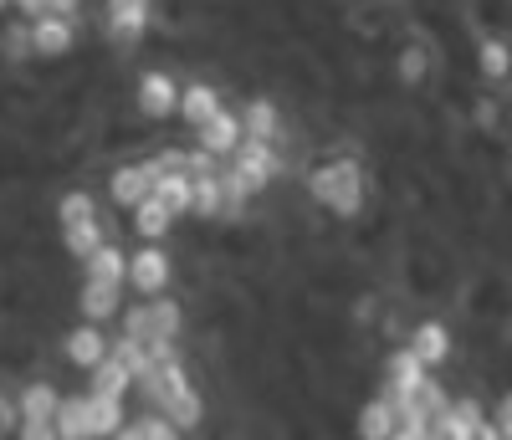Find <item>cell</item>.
Instances as JSON below:
<instances>
[{"label":"cell","instance_id":"cell-1","mask_svg":"<svg viewBox=\"0 0 512 440\" xmlns=\"http://www.w3.org/2000/svg\"><path fill=\"white\" fill-rule=\"evenodd\" d=\"M369 190H374V180H369V169H364L359 154H333V159H318L308 169L313 205L338 215V220H359L369 210Z\"/></svg>","mask_w":512,"mask_h":440},{"label":"cell","instance_id":"cell-2","mask_svg":"<svg viewBox=\"0 0 512 440\" xmlns=\"http://www.w3.org/2000/svg\"><path fill=\"white\" fill-rule=\"evenodd\" d=\"M287 169L282 144H262V139H241V149L221 164V185H226V215H241L246 200L267 195Z\"/></svg>","mask_w":512,"mask_h":440},{"label":"cell","instance_id":"cell-3","mask_svg":"<svg viewBox=\"0 0 512 440\" xmlns=\"http://www.w3.org/2000/svg\"><path fill=\"white\" fill-rule=\"evenodd\" d=\"M123 338H134V343H180V333H185V307L175 302V297H144L139 307H123Z\"/></svg>","mask_w":512,"mask_h":440},{"label":"cell","instance_id":"cell-4","mask_svg":"<svg viewBox=\"0 0 512 440\" xmlns=\"http://www.w3.org/2000/svg\"><path fill=\"white\" fill-rule=\"evenodd\" d=\"M169 282H175V256L164 251V241H144L128 256V287L139 297H164Z\"/></svg>","mask_w":512,"mask_h":440},{"label":"cell","instance_id":"cell-5","mask_svg":"<svg viewBox=\"0 0 512 440\" xmlns=\"http://www.w3.org/2000/svg\"><path fill=\"white\" fill-rule=\"evenodd\" d=\"M425 379H431V369H425V364H420V359L410 354V348H395V354L384 359V379H379V394H384V400H390V405L400 410V405H410L415 394L425 389Z\"/></svg>","mask_w":512,"mask_h":440},{"label":"cell","instance_id":"cell-6","mask_svg":"<svg viewBox=\"0 0 512 440\" xmlns=\"http://www.w3.org/2000/svg\"><path fill=\"white\" fill-rule=\"evenodd\" d=\"M405 348L425 364V369H441V364H451V354H456V333H451V323L446 318H420L415 328H410V338H405Z\"/></svg>","mask_w":512,"mask_h":440},{"label":"cell","instance_id":"cell-7","mask_svg":"<svg viewBox=\"0 0 512 440\" xmlns=\"http://www.w3.org/2000/svg\"><path fill=\"white\" fill-rule=\"evenodd\" d=\"M134 108L144 113V118H175V108H180V77L175 72H164V67H149L144 77H139V87H134Z\"/></svg>","mask_w":512,"mask_h":440},{"label":"cell","instance_id":"cell-8","mask_svg":"<svg viewBox=\"0 0 512 440\" xmlns=\"http://www.w3.org/2000/svg\"><path fill=\"white\" fill-rule=\"evenodd\" d=\"M108 354H113V343H108V333H103L98 323H72V328L62 333V359H67L72 369H82V374H93Z\"/></svg>","mask_w":512,"mask_h":440},{"label":"cell","instance_id":"cell-9","mask_svg":"<svg viewBox=\"0 0 512 440\" xmlns=\"http://www.w3.org/2000/svg\"><path fill=\"white\" fill-rule=\"evenodd\" d=\"M487 410L482 400H472V394H451V405L431 420V440H477Z\"/></svg>","mask_w":512,"mask_h":440},{"label":"cell","instance_id":"cell-10","mask_svg":"<svg viewBox=\"0 0 512 440\" xmlns=\"http://www.w3.org/2000/svg\"><path fill=\"white\" fill-rule=\"evenodd\" d=\"M241 113L236 108H221L216 118H205L200 128H195V149L200 154H210V159H216V164H226L236 149H241Z\"/></svg>","mask_w":512,"mask_h":440},{"label":"cell","instance_id":"cell-11","mask_svg":"<svg viewBox=\"0 0 512 440\" xmlns=\"http://www.w3.org/2000/svg\"><path fill=\"white\" fill-rule=\"evenodd\" d=\"M149 164V174H154V200L169 210V215H190V205H195V174H190V164L185 169H164L159 159H144Z\"/></svg>","mask_w":512,"mask_h":440},{"label":"cell","instance_id":"cell-12","mask_svg":"<svg viewBox=\"0 0 512 440\" xmlns=\"http://www.w3.org/2000/svg\"><path fill=\"white\" fill-rule=\"evenodd\" d=\"M77 16H36L26 26V41H31V52L36 57H67L77 47Z\"/></svg>","mask_w":512,"mask_h":440},{"label":"cell","instance_id":"cell-13","mask_svg":"<svg viewBox=\"0 0 512 440\" xmlns=\"http://www.w3.org/2000/svg\"><path fill=\"white\" fill-rule=\"evenodd\" d=\"M103 26H108L113 41H139L154 26V0H108Z\"/></svg>","mask_w":512,"mask_h":440},{"label":"cell","instance_id":"cell-14","mask_svg":"<svg viewBox=\"0 0 512 440\" xmlns=\"http://www.w3.org/2000/svg\"><path fill=\"white\" fill-rule=\"evenodd\" d=\"M221 108H226V103H221V87H216V82H205V77L180 82V108H175V118L190 123V134H195L205 118H216Z\"/></svg>","mask_w":512,"mask_h":440},{"label":"cell","instance_id":"cell-15","mask_svg":"<svg viewBox=\"0 0 512 440\" xmlns=\"http://www.w3.org/2000/svg\"><path fill=\"white\" fill-rule=\"evenodd\" d=\"M123 313V287H108V282H88L82 277V287H77V318L82 323H113Z\"/></svg>","mask_w":512,"mask_h":440},{"label":"cell","instance_id":"cell-16","mask_svg":"<svg viewBox=\"0 0 512 440\" xmlns=\"http://www.w3.org/2000/svg\"><path fill=\"white\" fill-rule=\"evenodd\" d=\"M477 77L487 82V87H507L512 82V41L507 36H497V31H487V36H477Z\"/></svg>","mask_w":512,"mask_h":440},{"label":"cell","instance_id":"cell-17","mask_svg":"<svg viewBox=\"0 0 512 440\" xmlns=\"http://www.w3.org/2000/svg\"><path fill=\"white\" fill-rule=\"evenodd\" d=\"M108 195H113L118 210L144 205V200L154 195V174H149V164H118V169L108 174Z\"/></svg>","mask_w":512,"mask_h":440},{"label":"cell","instance_id":"cell-18","mask_svg":"<svg viewBox=\"0 0 512 440\" xmlns=\"http://www.w3.org/2000/svg\"><path fill=\"white\" fill-rule=\"evenodd\" d=\"M57 405H62V389L47 384V379H31V384L16 389V410L31 425H57Z\"/></svg>","mask_w":512,"mask_h":440},{"label":"cell","instance_id":"cell-19","mask_svg":"<svg viewBox=\"0 0 512 440\" xmlns=\"http://www.w3.org/2000/svg\"><path fill=\"white\" fill-rule=\"evenodd\" d=\"M236 113H241V134H246V139L282 144V108H277L272 98H246Z\"/></svg>","mask_w":512,"mask_h":440},{"label":"cell","instance_id":"cell-20","mask_svg":"<svg viewBox=\"0 0 512 440\" xmlns=\"http://www.w3.org/2000/svg\"><path fill=\"white\" fill-rule=\"evenodd\" d=\"M400 430V410L384 400V394H369V400L359 405V415H354V435L359 440H390Z\"/></svg>","mask_w":512,"mask_h":440},{"label":"cell","instance_id":"cell-21","mask_svg":"<svg viewBox=\"0 0 512 440\" xmlns=\"http://www.w3.org/2000/svg\"><path fill=\"white\" fill-rule=\"evenodd\" d=\"M436 72V52H431V41H420V36H410L405 47L395 52V77L405 82V87H420L425 77Z\"/></svg>","mask_w":512,"mask_h":440},{"label":"cell","instance_id":"cell-22","mask_svg":"<svg viewBox=\"0 0 512 440\" xmlns=\"http://www.w3.org/2000/svg\"><path fill=\"white\" fill-rule=\"evenodd\" d=\"M82 277H88V282H108V287H128V256H123V246L103 241L88 261H82Z\"/></svg>","mask_w":512,"mask_h":440},{"label":"cell","instance_id":"cell-23","mask_svg":"<svg viewBox=\"0 0 512 440\" xmlns=\"http://www.w3.org/2000/svg\"><path fill=\"white\" fill-rule=\"evenodd\" d=\"M134 389V374H128V364L118 354H108L93 374H88V394H103V400H123V394Z\"/></svg>","mask_w":512,"mask_h":440},{"label":"cell","instance_id":"cell-24","mask_svg":"<svg viewBox=\"0 0 512 440\" xmlns=\"http://www.w3.org/2000/svg\"><path fill=\"white\" fill-rule=\"evenodd\" d=\"M57 440H93L88 394H62V405H57Z\"/></svg>","mask_w":512,"mask_h":440},{"label":"cell","instance_id":"cell-25","mask_svg":"<svg viewBox=\"0 0 512 440\" xmlns=\"http://www.w3.org/2000/svg\"><path fill=\"white\" fill-rule=\"evenodd\" d=\"M103 241H108L103 215H93V220H77V226H62V246H67V256H77V261H88V256H93Z\"/></svg>","mask_w":512,"mask_h":440},{"label":"cell","instance_id":"cell-26","mask_svg":"<svg viewBox=\"0 0 512 440\" xmlns=\"http://www.w3.org/2000/svg\"><path fill=\"white\" fill-rule=\"evenodd\" d=\"M88 394V389H82ZM88 425H93V440H113L128 415H123V400H103V394H88Z\"/></svg>","mask_w":512,"mask_h":440},{"label":"cell","instance_id":"cell-27","mask_svg":"<svg viewBox=\"0 0 512 440\" xmlns=\"http://www.w3.org/2000/svg\"><path fill=\"white\" fill-rule=\"evenodd\" d=\"M128 215H134V236H144V241H164L169 231H175V215H169L154 195H149L144 205H134Z\"/></svg>","mask_w":512,"mask_h":440},{"label":"cell","instance_id":"cell-28","mask_svg":"<svg viewBox=\"0 0 512 440\" xmlns=\"http://www.w3.org/2000/svg\"><path fill=\"white\" fill-rule=\"evenodd\" d=\"M93 215H98V195L88 190H67L57 200V226H77V220H93Z\"/></svg>","mask_w":512,"mask_h":440},{"label":"cell","instance_id":"cell-29","mask_svg":"<svg viewBox=\"0 0 512 440\" xmlns=\"http://www.w3.org/2000/svg\"><path fill=\"white\" fill-rule=\"evenodd\" d=\"M16 425H21V410H16V389H0V440H6V435H16Z\"/></svg>","mask_w":512,"mask_h":440},{"label":"cell","instance_id":"cell-30","mask_svg":"<svg viewBox=\"0 0 512 440\" xmlns=\"http://www.w3.org/2000/svg\"><path fill=\"white\" fill-rule=\"evenodd\" d=\"M139 430H144V440H185V435H180L175 425H169L164 415H154V410H149V415L139 420Z\"/></svg>","mask_w":512,"mask_h":440},{"label":"cell","instance_id":"cell-31","mask_svg":"<svg viewBox=\"0 0 512 440\" xmlns=\"http://www.w3.org/2000/svg\"><path fill=\"white\" fill-rule=\"evenodd\" d=\"M492 420H497V430H502V440H512V389L497 400V410H492Z\"/></svg>","mask_w":512,"mask_h":440},{"label":"cell","instance_id":"cell-32","mask_svg":"<svg viewBox=\"0 0 512 440\" xmlns=\"http://www.w3.org/2000/svg\"><path fill=\"white\" fill-rule=\"evenodd\" d=\"M47 16H82V0H47Z\"/></svg>","mask_w":512,"mask_h":440},{"label":"cell","instance_id":"cell-33","mask_svg":"<svg viewBox=\"0 0 512 440\" xmlns=\"http://www.w3.org/2000/svg\"><path fill=\"white\" fill-rule=\"evenodd\" d=\"M11 6L26 16V21H36V16H47V0H11Z\"/></svg>","mask_w":512,"mask_h":440},{"label":"cell","instance_id":"cell-34","mask_svg":"<svg viewBox=\"0 0 512 440\" xmlns=\"http://www.w3.org/2000/svg\"><path fill=\"white\" fill-rule=\"evenodd\" d=\"M477 440H502V430H497V420H492V415L482 420V430H477Z\"/></svg>","mask_w":512,"mask_h":440},{"label":"cell","instance_id":"cell-35","mask_svg":"<svg viewBox=\"0 0 512 440\" xmlns=\"http://www.w3.org/2000/svg\"><path fill=\"white\" fill-rule=\"evenodd\" d=\"M113 440H144V430H139V420H128V425H123V430H118Z\"/></svg>","mask_w":512,"mask_h":440},{"label":"cell","instance_id":"cell-36","mask_svg":"<svg viewBox=\"0 0 512 440\" xmlns=\"http://www.w3.org/2000/svg\"><path fill=\"white\" fill-rule=\"evenodd\" d=\"M6 6H11V0H0V11H6Z\"/></svg>","mask_w":512,"mask_h":440}]
</instances>
